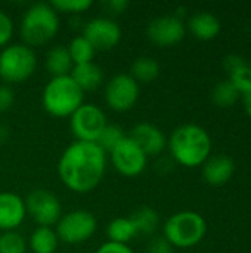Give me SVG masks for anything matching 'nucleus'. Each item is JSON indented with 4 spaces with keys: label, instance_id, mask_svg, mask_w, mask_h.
I'll use <instances>...</instances> for the list:
<instances>
[{
    "label": "nucleus",
    "instance_id": "nucleus-1",
    "mask_svg": "<svg viewBox=\"0 0 251 253\" xmlns=\"http://www.w3.org/2000/svg\"><path fill=\"white\" fill-rule=\"evenodd\" d=\"M107 170V153L96 142L75 141L59 157L58 176L72 193L87 194L102 181Z\"/></svg>",
    "mask_w": 251,
    "mask_h": 253
},
{
    "label": "nucleus",
    "instance_id": "nucleus-2",
    "mask_svg": "<svg viewBox=\"0 0 251 253\" xmlns=\"http://www.w3.org/2000/svg\"><path fill=\"white\" fill-rule=\"evenodd\" d=\"M167 147L172 159L183 168H198L212 156V136L200 125L185 123L178 126L170 138Z\"/></svg>",
    "mask_w": 251,
    "mask_h": 253
},
{
    "label": "nucleus",
    "instance_id": "nucleus-3",
    "mask_svg": "<svg viewBox=\"0 0 251 253\" xmlns=\"http://www.w3.org/2000/svg\"><path fill=\"white\" fill-rule=\"evenodd\" d=\"M59 30V13L50 3H34L22 15L19 36L25 46L38 47L47 44Z\"/></svg>",
    "mask_w": 251,
    "mask_h": 253
},
{
    "label": "nucleus",
    "instance_id": "nucleus-4",
    "mask_svg": "<svg viewBox=\"0 0 251 253\" xmlns=\"http://www.w3.org/2000/svg\"><path fill=\"white\" fill-rule=\"evenodd\" d=\"M41 104L53 117H71L84 104V92L71 76L52 77L43 89Z\"/></svg>",
    "mask_w": 251,
    "mask_h": 253
},
{
    "label": "nucleus",
    "instance_id": "nucleus-5",
    "mask_svg": "<svg viewBox=\"0 0 251 253\" xmlns=\"http://www.w3.org/2000/svg\"><path fill=\"white\" fill-rule=\"evenodd\" d=\"M207 234V222L198 212L180 211L163 225V237L178 249H191L200 245Z\"/></svg>",
    "mask_w": 251,
    "mask_h": 253
},
{
    "label": "nucleus",
    "instance_id": "nucleus-6",
    "mask_svg": "<svg viewBox=\"0 0 251 253\" xmlns=\"http://www.w3.org/2000/svg\"><path fill=\"white\" fill-rule=\"evenodd\" d=\"M37 67L34 50L24 43H10L0 52V79L6 83H22L28 80Z\"/></svg>",
    "mask_w": 251,
    "mask_h": 253
},
{
    "label": "nucleus",
    "instance_id": "nucleus-7",
    "mask_svg": "<svg viewBox=\"0 0 251 253\" xmlns=\"http://www.w3.org/2000/svg\"><path fill=\"white\" fill-rule=\"evenodd\" d=\"M98 227L95 215L84 209H77L61 216L56 224V234L59 242L67 245H80L92 239Z\"/></svg>",
    "mask_w": 251,
    "mask_h": 253
},
{
    "label": "nucleus",
    "instance_id": "nucleus-8",
    "mask_svg": "<svg viewBox=\"0 0 251 253\" xmlns=\"http://www.w3.org/2000/svg\"><path fill=\"white\" fill-rule=\"evenodd\" d=\"M108 125L105 113L95 104H83L71 117L70 127L77 141L96 142Z\"/></svg>",
    "mask_w": 251,
    "mask_h": 253
},
{
    "label": "nucleus",
    "instance_id": "nucleus-9",
    "mask_svg": "<svg viewBox=\"0 0 251 253\" xmlns=\"http://www.w3.org/2000/svg\"><path fill=\"white\" fill-rule=\"evenodd\" d=\"M24 202L27 213L38 227L56 225L62 216V206L59 199L44 188L33 190Z\"/></svg>",
    "mask_w": 251,
    "mask_h": 253
},
{
    "label": "nucleus",
    "instance_id": "nucleus-10",
    "mask_svg": "<svg viewBox=\"0 0 251 253\" xmlns=\"http://www.w3.org/2000/svg\"><path fill=\"white\" fill-rule=\"evenodd\" d=\"M111 163L114 169L127 178L139 176L148 165V156L136 145L133 139L126 136L111 153Z\"/></svg>",
    "mask_w": 251,
    "mask_h": 253
},
{
    "label": "nucleus",
    "instance_id": "nucleus-11",
    "mask_svg": "<svg viewBox=\"0 0 251 253\" xmlns=\"http://www.w3.org/2000/svg\"><path fill=\"white\" fill-rule=\"evenodd\" d=\"M138 98L139 83L130 74H117L105 86V102L117 113L132 110Z\"/></svg>",
    "mask_w": 251,
    "mask_h": 253
},
{
    "label": "nucleus",
    "instance_id": "nucleus-12",
    "mask_svg": "<svg viewBox=\"0 0 251 253\" xmlns=\"http://www.w3.org/2000/svg\"><path fill=\"white\" fill-rule=\"evenodd\" d=\"M81 36L93 46L95 50H111L121 40V28L114 19L98 16L86 22Z\"/></svg>",
    "mask_w": 251,
    "mask_h": 253
},
{
    "label": "nucleus",
    "instance_id": "nucleus-13",
    "mask_svg": "<svg viewBox=\"0 0 251 253\" xmlns=\"http://www.w3.org/2000/svg\"><path fill=\"white\" fill-rule=\"evenodd\" d=\"M186 25L176 15H163L152 19L146 27V37L160 47H170L183 40Z\"/></svg>",
    "mask_w": 251,
    "mask_h": 253
},
{
    "label": "nucleus",
    "instance_id": "nucleus-14",
    "mask_svg": "<svg viewBox=\"0 0 251 253\" xmlns=\"http://www.w3.org/2000/svg\"><path fill=\"white\" fill-rule=\"evenodd\" d=\"M129 138L133 139L148 157L158 156L167 148V138L164 132L152 123H138L132 129Z\"/></svg>",
    "mask_w": 251,
    "mask_h": 253
},
{
    "label": "nucleus",
    "instance_id": "nucleus-15",
    "mask_svg": "<svg viewBox=\"0 0 251 253\" xmlns=\"http://www.w3.org/2000/svg\"><path fill=\"white\" fill-rule=\"evenodd\" d=\"M27 216L25 202L9 191L0 193V231H16Z\"/></svg>",
    "mask_w": 251,
    "mask_h": 253
},
{
    "label": "nucleus",
    "instance_id": "nucleus-16",
    "mask_svg": "<svg viewBox=\"0 0 251 253\" xmlns=\"http://www.w3.org/2000/svg\"><path fill=\"white\" fill-rule=\"evenodd\" d=\"M235 173V162L226 154L210 156L203 165V178L209 185L220 187L231 181Z\"/></svg>",
    "mask_w": 251,
    "mask_h": 253
},
{
    "label": "nucleus",
    "instance_id": "nucleus-17",
    "mask_svg": "<svg viewBox=\"0 0 251 253\" xmlns=\"http://www.w3.org/2000/svg\"><path fill=\"white\" fill-rule=\"evenodd\" d=\"M188 30L191 31V34L203 42H209L213 40L219 36L220 30H222V24L220 19L213 15L212 12H195L189 19H188Z\"/></svg>",
    "mask_w": 251,
    "mask_h": 253
},
{
    "label": "nucleus",
    "instance_id": "nucleus-18",
    "mask_svg": "<svg viewBox=\"0 0 251 253\" xmlns=\"http://www.w3.org/2000/svg\"><path fill=\"white\" fill-rule=\"evenodd\" d=\"M223 68L228 73V80L243 93L251 86V65L241 55L229 53L223 58Z\"/></svg>",
    "mask_w": 251,
    "mask_h": 253
},
{
    "label": "nucleus",
    "instance_id": "nucleus-19",
    "mask_svg": "<svg viewBox=\"0 0 251 253\" xmlns=\"http://www.w3.org/2000/svg\"><path fill=\"white\" fill-rule=\"evenodd\" d=\"M70 76L77 83V86L83 92H90L98 89L104 83V73L99 65H96L93 61L87 64L74 65Z\"/></svg>",
    "mask_w": 251,
    "mask_h": 253
},
{
    "label": "nucleus",
    "instance_id": "nucleus-20",
    "mask_svg": "<svg viewBox=\"0 0 251 253\" xmlns=\"http://www.w3.org/2000/svg\"><path fill=\"white\" fill-rule=\"evenodd\" d=\"M44 67L52 77L70 76L74 64H72V59L70 56L67 46L58 44V46L52 47L46 55Z\"/></svg>",
    "mask_w": 251,
    "mask_h": 253
},
{
    "label": "nucleus",
    "instance_id": "nucleus-21",
    "mask_svg": "<svg viewBox=\"0 0 251 253\" xmlns=\"http://www.w3.org/2000/svg\"><path fill=\"white\" fill-rule=\"evenodd\" d=\"M59 245L56 231L52 227H37L31 236L28 246L33 253H55Z\"/></svg>",
    "mask_w": 251,
    "mask_h": 253
},
{
    "label": "nucleus",
    "instance_id": "nucleus-22",
    "mask_svg": "<svg viewBox=\"0 0 251 253\" xmlns=\"http://www.w3.org/2000/svg\"><path fill=\"white\" fill-rule=\"evenodd\" d=\"M107 234H108V242L118 243V245H129V242H132L138 236V231L132 218L123 216V218H115L108 224Z\"/></svg>",
    "mask_w": 251,
    "mask_h": 253
},
{
    "label": "nucleus",
    "instance_id": "nucleus-23",
    "mask_svg": "<svg viewBox=\"0 0 251 253\" xmlns=\"http://www.w3.org/2000/svg\"><path fill=\"white\" fill-rule=\"evenodd\" d=\"M160 64L152 56H139L130 67V76L138 83H151L160 76Z\"/></svg>",
    "mask_w": 251,
    "mask_h": 253
},
{
    "label": "nucleus",
    "instance_id": "nucleus-24",
    "mask_svg": "<svg viewBox=\"0 0 251 253\" xmlns=\"http://www.w3.org/2000/svg\"><path fill=\"white\" fill-rule=\"evenodd\" d=\"M138 236L143 234V236H152L158 227H160V216L157 213L155 209L149 208V206H142L138 211L133 212V215H130Z\"/></svg>",
    "mask_w": 251,
    "mask_h": 253
},
{
    "label": "nucleus",
    "instance_id": "nucleus-25",
    "mask_svg": "<svg viewBox=\"0 0 251 253\" xmlns=\"http://www.w3.org/2000/svg\"><path fill=\"white\" fill-rule=\"evenodd\" d=\"M240 90L228 79L217 82L212 90V101L219 108H231L240 101Z\"/></svg>",
    "mask_w": 251,
    "mask_h": 253
},
{
    "label": "nucleus",
    "instance_id": "nucleus-26",
    "mask_svg": "<svg viewBox=\"0 0 251 253\" xmlns=\"http://www.w3.org/2000/svg\"><path fill=\"white\" fill-rule=\"evenodd\" d=\"M70 56L72 59L74 65H80V64H87L92 62L93 56H95V49L93 46L83 37V36H77L74 37L70 44L67 46Z\"/></svg>",
    "mask_w": 251,
    "mask_h": 253
},
{
    "label": "nucleus",
    "instance_id": "nucleus-27",
    "mask_svg": "<svg viewBox=\"0 0 251 253\" xmlns=\"http://www.w3.org/2000/svg\"><path fill=\"white\" fill-rule=\"evenodd\" d=\"M126 138V135H124V132H123V129L118 126V125H107L105 126V129L102 130V133L99 135V138H98V141H96V144L107 153V154H109L123 139Z\"/></svg>",
    "mask_w": 251,
    "mask_h": 253
},
{
    "label": "nucleus",
    "instance_id": "nucleus-28",
    "mask_svg": "<svg viewBox=\"0 0 251 253\" xmlns=\"http://www.w3.org/2000/svg\"><path fill=\"white\" fill-rule=\"evenodd\" d=\"M27 242L18 231L0 233V253H25Z\"/></svg>",
    "mask_w": 251,
    "mask_h": 253
},
{
    "label": "nucleus",
    "instance_id": "nucleus-29",
    "mask_svg": "<svg viewBox=\"0 0 251 253\" xmlns=\"http://www.w3.org/2000/svg\"><path fill=\"white\" fill-rule=\"evenodd\" d=\"M50 6L59 13H81L89 10L93 6L92 0H55L50 1Z\"/></svg>",
    "mask_w": 251,
    "mask_h": 253
},
{
    "label": "nucleus",
    "instance_id": "nucleus-30",
    "mask_svg": "<svg viewBox=\"0 0 251 253\" xmlns=\"http://www.w3.org/2000/svg\"><path fill=\"white\" fill-rule=\"evenodd\" d=\"M13 31L15 27L10 16L6 12L0 10V47H6L7 44H10Z\"/></svg>",
    "mask_w": 251,
    "mask_h": 253
},
{
    "label": "nucleus",
    "instance_id": "nucleus-31",
    "mask_svg": "<svg viewBox=\"0 0 251 253\" xmlns=\"http://www.w3.org/2000/svg\"><path fill=\"white\" fill-rule=\"evenodd\" d=\"M175 248L161 236V237H152L148 243L146 253H173Z\"/></svg>",
    "mask_w": 251,
    "mask_h": 253
},
{
    "label": "nucleus",
    "instance_id": "nucleus-32",
    "mask_svg": "<svg viewBox=\"0 0 251 253\" xmlns=\"http://www.w3.org/2000/svg\"><path fill=\"white\" fill-rule=\"evenodd\" d=\"M15 102V93L7 84H0V113H6Z\"/></svg>",
    "mask_w": 251,
    "mask_h": 253
},
{
    "label": "nucleus",
    "instance_id": "nucleus-33",
    "mask_svg": "<svg viewBox=\"0 0 251 253\" xmlns=\"http://www.w3.org/2000/svg\"><path fill=\"white\" fill-rule=\"evenodd\" d=\"M96 253H135L129 245H118V243H112V242H105L104 245L99 246V249Z\"/></svg>",
    "mask_w": 251,
    "mask_h": 253
},
{
    "label": "nucleus",
    "instance_id": "nucleus-34",
    "mask_svg": "<svg viewBox=\"0 0 251 253\" xmlns=\"http://www.w3.org/2000/svg\"><path fill=\"white\" fill-rule=\"evenodd\" d=\"M104 6L112 15H120L129 7V1L127 0H108V1L104 3Z\"/></svg>",
    "mask_w": 251,
    "mask_h": 253
},
{
    "label": "nucleus",
    "instance_id": "nucleus-35",
    "mask_svg": "<svg viewBox=\"0 0 251 253\" xmlns=\"http://www.w3.org/2000/svg\"><path fill=\"white\" fill-rule=\"evenodd\" d=\"M240 99L243 102V107H244L246 114L251 119V86L241 93V98Z\"/></svg>",
    "mask_w": 251,
    "mask_h": 253
},
{
    "label": "nucleus",
    "instance_id": "nucleus-36",
    "mask_svg": "<svg viewBox=\"0 0 251 253\" xmlns=\"http://www.w3.org/2000/svg\"><path fill=\"white\" fill-rule=\"evenodd\" d=\"M7 135H9L7 127H6V126H3V125H0V144H3V142L7 139Z\"/></svg>",
    "mask_w": 251,
    "mask_h": 253
},
{
    "label": "nucleus",
    "instance_id": "nucleus-37",
    "mask_svg": "<svg viewBox=\"0 0 251 253\" xmlns=\"http://www.w3.org/2000/svg\"><path fill=\"white\" fill-rule=\"evenodd\" d=\"M250 65H251V62H250Z\"/></svg>",
    "mask_w": 251,
    "mask_h": 253
}]
</instances>
